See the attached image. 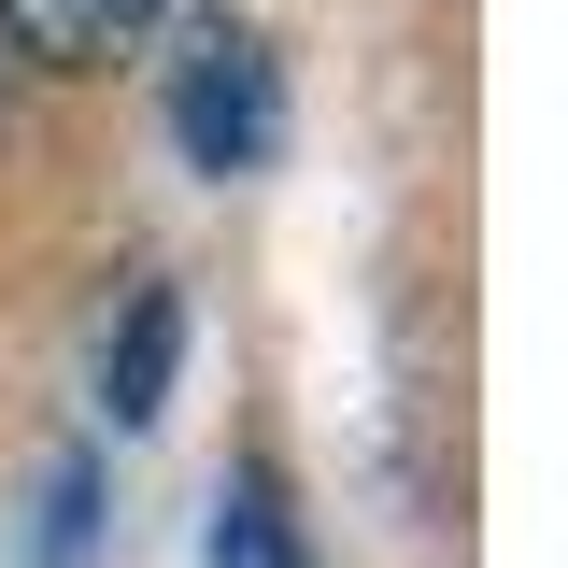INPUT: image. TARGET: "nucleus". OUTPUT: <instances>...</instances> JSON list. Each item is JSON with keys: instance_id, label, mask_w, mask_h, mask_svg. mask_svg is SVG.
Listing matches in <instances>:
<instances>
[{"instance_id": "obj_1", "label": "nucleus", "mask_w": 568, "mask_h": 568, "mask_svg": "<svg viewBox=\"0 0 568 568\" xmlns=\"http://www.w3.org/2000/svg\"><path fill=\"white\" fill-rule=\"evenodd\" d=\"M171 142H185V171H213V185H242V171L284 156V58L256 29H200L185 43V71H171Z\"/></svg>"}, {"instance_id": "obj_2", "label": "nucleus", "mask_w": 568, "mask_h": 568, "mask_svg": "<svg viewBox=\"0 0 568 568\" xmlns=\"http://www.w3.org/2000/svg\"><path fill=\"white\" fill-rule=\"evenodd\" d=\"M171 0H0V43L29 71H114Z\"/></svg>"}, {"instance_id": "obj_3", "label": "nucleus", "mask_w": 568, "mask_h": 568, "mask_svg": "<svg viewBox=\"0 0 568 568\" xmlns=\"http://www.w3.org/2000/svg\"><path fill=\"white\" fill-rule=\"evenodd\" d=\"M171 369H185V298H171V284H129V313H114V342H100V413L156 426L171 413Z\"/></svg>"}, {"instance_id": "obj_4", "label": "nucleus", "mask_w": 568, "mask_h": 568, "mask_svg": "<svg viewBox=\"0 0 568 568\" xmlns=\"http://www.w3.org/2000/svg\"><path fill=\"white\" fill-rule=\"evenodd\" d=\"M200 555H213V568H313L271 469H227V484H213V540H200Z\"/></svg>"}]
</instances>
